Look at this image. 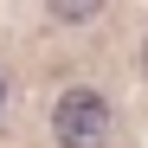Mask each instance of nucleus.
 Masks as SVG:
<instances>
[{"mask_svg": "<svg viewBox=\"0 0 148 148\" xmlns=\"http://www.w3.org/2000/svg\"><path fill=\"white\" fill-rule=\"evenodd\" d=\"M52 135H58V148H103L110 142V103L97 90H64L52 110Z\"/></svg>", "mask_w": 148, "mask_h": 148, "instance_id": "f257e3e1", "label": "nucleus"}, {"mask_svg": "<svg viewBox=\"0 0 148 148\" xmlns=\"http://www.w3.org/2000/svg\"><path fill=\"white\" fill-rule=\"evenodd\" d=\"M52 7V19H64V26H84V19L103 13V0H45Z\"/></svg>", "mask_w": 148, "mask_h": 148, "instance_id": "f03ea898", "label": "nucleus"}, {"mask_svg": "<svg viewBox=\"0 0 148 148\" xmlns=\"http://www.w3.org/2000/svg\"><path fill=\"white\" fill-rule=\"evenodd\" d=\"M142 71H148V45H142Z\"/></svg>", "mask_w": 148, "mask_h": 148, "instance_id": "7ed1b4c3", "label": "nucleus"}]
</instances>
